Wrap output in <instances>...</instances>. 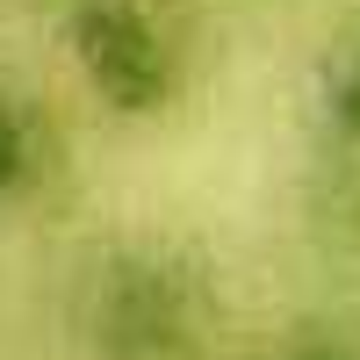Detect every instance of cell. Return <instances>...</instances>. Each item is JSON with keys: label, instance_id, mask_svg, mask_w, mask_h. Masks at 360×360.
Instances as JSON below:
<instances>
[{"label": "cell", "instance_id": "obj_4", "mask_svg": "<svg viewBox=\"0 0 360 360\" xmlns=\"http://www.w3.org/2000/svg\"><path fill=\"white\" fill-rule=\"evenodd\" d=\"M317 108H324V137H332V152H360V29L332 44L317 72Z\"/></svg>", "mask_w": 360, "mask_h": 360}, {"label": "cell", "instance_id": "obj_5", "mask_svg": "<svg viewBox=\"0 0 360 360\" xmlns=\"http://www.w3.org/2000/svg\"><path fill=\"white\" fill-rule=\"evenodd\" d=\"M274 360H360V339H346V332H303L295 346H281Z\"/></svg>", "mask_w": 360, "mask_h": 360}, {"label": "cell", "instance_id": "obj_3", "mask_svg": "<svg viewBox=\"0 0 360 360\" xmlns=\"http://www.w3.org/2000/svg\"><path fill=\"white\" fill-rule=\"evenodd\" d=\"M51 173H58V123H51V108L29 94L22 79L0 72V209L44 195Z\"/></svg>", "mask_w": 360, "mask_h": 360}, {"label": "cell", "instance_id": "obj_2", "mask_svg": "<svg viewBox=\"0 0 360 360\" xmlns=\"http://www.w3.org/2000/svg\"><path fill=\"white\" fill-rule=\"evenodd\" d=\"M72 65L108 115L123 123H152L180 101L188 86V44L152 0H79L65 15Z\"/></svg>", "mask_w": 360, "mask_h": 360}, {"label": "cell", "instance_id": "obj_1", "mask_svg": "<svg viewBox=\"0 0 360 360\" xmlns=\"http://www.w3.org/2000/svg\"><path fill=\"white\" fill-rule=\"evenodd\" d=\"M217 317V295L195 252L137 238L94 259L79 295V332L94 360H195Z\"/></svg>", "mask_w": 360, "mask_h": 360}]
</instances>
